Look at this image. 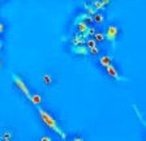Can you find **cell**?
I'll return each instance as SVG.
<instances>
[{
  "label": "cell",
  "instance_id": "obj_22",
  "mask_svg": "<svg viewBox=\"0 0 146 141\" xmlns=\"http://www.w3.org/2000/svg\"><path fill=\"white\" fill-rule=\"evenodd\" d=\"M0 68H1V59H0Z\"/></svg>",
  "mask_w": 146,
  "mask_h": 141
},
{
  "label": "cell",
  "instance_id": "obj_21",
  "mask_svg": "<svg viewBox=\"0 0 146 141\" xmlns=\"http://www.w3.org/2000/svg\"><path fill=\"white\" fill-rule=\"evenodd\" d=\"M1 49H3V45H1V42H0V51H1Z\"/></svg>",
  "mask_w": 146,
  "mask_h": 141
},
{
  "label": "cell",
  "instance_id": "obj_5",
  "mask_svg": "<svg viewBox=\"0 0 146 141\" xmlns=\"http://www.w3.org/2000/svg\"><path fill=\"white\" fill-rule=\"evenodd\" d=\"M72 52L73 54H76V55H82V56L89 55V50L86 49L85 46H73Z\"/></svg>",
  "mask_w": 146,
  "mask_h": 141
},
{
  "label": "cell",
  "instance_id": "obj_6",
  "mask_svg": "<svg viewBox=\"0 0 146 141\" xmlns=\"http://www.w3.org/2000/svg\"><path fill=\"white\" fill-rule=\"evenodd\" d=\"M112 64V58L110 55H102L99 58V65L103 68H107L108 65Z\"/></svg>",
  "mask_w": 146,
  "mask_h": 141
},
{
  "label": "cell",
  "instance_id": "obj_13",
  "mask_svg": "<svg viewBox=\"0 0 146 141\" xmlns=\"http://www.w3.org/2000/svg\"><path fill=\"white\" fill-rule=\"evenodd\" d=\"M93 39H94L97 43L104 42V34L102 33V31H97V33L94 34V37H93Z\"/></svg>",
  "mask_w": 146,
  "mask_h": 141
},
{
  "label": "cell",
  "instance_id": "obj_1",
  "mask_svg": "<svg viewBox=\"0 0 146 141\" xmlns=\"http://www.w3.org/2000/svg\"><path fill=\"white\" fill-rule=\"evenodd\" d=\"M36 110H38V114H39V118L42 119V122L44 123V126L47 127V128H50V129H52L54 132H56L59 137L63 138V140H65V138H67V133H65V132L60 128L58 120L52 116V114H50L48 111H46L44 108L39 107V106L36 107Z\"/></svg>",
  "mask_w": 146,
  "mask_h": 141
},
{
  "label": "cell",
  "instance_id": "obj_10",
  "mask_svg": "<svg viewBox=\"0 0 146 141\" xmlns=\"http://www.w3.org/2000/svg\"><path fill=\"white\" fill-rule=\"evenodd\" d=\"M84 43H85V37L84 35H73L72 37V45L73 46H84Z\"/></svg>",
  "mask_w": 146,
  "mask_h": 141
},
{
  "label": "cell",
  "instance_id": "obj_9",
  "mask_svg": "<svg viewBox=\"0 0 146 141\" xmlns=\"http://www.w3.org/2000/svg\"><path fill=\"white\" fill-rule=\"evenodd\" d=\"M29 101L31 102V103L34 104V106H39L40 103H42V95L39 94V93H34V94H30V98H29Z\"/></svg>",
  "mask_w": 146,
  "mask_h": 141
},
{
  "label": "cell",
  "instance_id": "obj_7",
  "mask_svg": "<svg viewBox=\"0 0 146 141\" xmlns=\"http://www.w3.org/2000/svg\"><path fill=\"white\" fill-rule=\"evenodd\" d=\"M74 24H76V28H77V30H78L80 35H85L86 30H88V28H89V25L84 21H78V22H74Z\"/></svg>",
  "mask_w": 146,
  "mask_h": 141
},
{
  "label": "cell",
  "instance_id": "obj_14",
  "mask_svg": "<svg viewBox=\"0 0 146 141\" xmlns=\"http://www.w3.org/2000/svg\"><path fill=\"white\" fill-rule=\"evenodd\" d=\"M85 43H86V49L90 50V49H94L95 46H97V42H95L93 38H88V39H85Z\"/></svg>",
  "mask_w": 146,
  "mask_h": 141
},
{
  "label": "cell",
  "instance_id": "obj_19",
  "mask_svg": "<svg viewBox=\"0 0 146 141\" xmlns=\"http://www.w3.org/2000/svg\"><path fill=\"white\" fill-rule=\"evenodd\" d=\"M4 29H5V28H4V25L1 24V22H0V34L4 33Z\"/></svg>",
  "mask_w": 146,
  "mask_h": 141
},
{
  "label": "cell",
  "instance_id": "obj_17",
  "mask_svg": "<svg viewBox=\"0 0 146 141\" xmlns=\"http://www.w3.org/2000/svg\"><path fill=\"white\" fill-rule=\"evenodd\" d=\"M89 54H90V55H93V56H97V55H99V54H100V49L98 46H95L94 49L89 50Z\"/></svg>",
  "mask_w": 146,
  "mask_h": 141
},
{
  "label": "cell",
  "instance_id": "obj_15",
  "mask_svg": "<svg viewBox=\"0 0 146 141\" xmlns=\"http://www.w3.org/2000/svg\"><path fill=\"white\" fill-rule=\"evenodd\" d=\"M95 33H97V29H95L94 26H89L88 30H86V33H85V35H84V37L93 38V37H94V34H95Z\"/></svg>",
  "mask_w": 146,
  "mask_h": 141
},
{
  "label": "cell",
  "instance_id": "obj_20",
  "mask_svg": "<svg viewBox=\"0 0 146 141\" xmlns=\"http://www.w3.org/2000/svg\"><path fill=\"white\" fill-rule=\"evenodd\" d=\"M72 141H84V138H81V137H78V136H77V137H74Z\"/></svg>",
  "mask_w": 146,
  "mask_h": 141
},
{
  "label": "cell",
  "instance_id": "obj_2",
  "mask_svg": "<svg viewBox=\"0 0 146 141\" xmlns=\"http://www.w3.org/2000/svg\"><path fill=\"white\" fill-rule=\"evenodd\" d=\"M12 80L13 82H15V85L17 86L18 89L21 90V93H24V95L26 97L27 99L30 98V92H29V89H27V86L25 85L24 80H22L20 76H17V74H12Z\"/></svg>",
  "mask_w": 146,
  "mask_h": 141
},
{
  "label": "cell",
  "instance_id": "obj_8",
  "mask_svg": "<svg viewBox=\"0 0 146 141\" xmlns=\"http://www.w3.org/2000/svg\"><path fill=\"white\" fill-rule=\"evenodd\" d=\"M108 4H110L108 0H103V1H91L90 5L93 7V8H94V9L98 12L99 9H103L104 7H107Z\"/></svg>",
  "mask_w": 146,
  "mask_h": 141
},
{
  "label": "cell",
  "instance_id": "obj_12",
  "mask_svg": "<svg viewBox=\"0 0 146 141\" xmlns=\"http://www.w3.org/2000/svg\"><path fill=\"white\" fill-rule=\"evenodd\" d=\"M93 22H94V24H97V25H102L104 22V16L102 15V13L97 12L94 16H93Z\"/></svg>",
  "mask_w": 146,
  "mask_h": 141
},
{
  "label": "cell",
  "instance_id": "obj_11",
  "mask_svg": "<svg viewBox=\"0 0 146 141\" xmlns=\"http://www.w3.org/2000/svg\"><path fill=\"white\" fill-rule=\"evenodd\" d=\"M13 135L11 129H4V132L0 135V141H12Z\"/></svg>",
  "mask_w": 146,
  "mask_h": 141
},
{
  "label": "cell",
  "instance_id": "obj_16",
  "mask_svg": "<svg viewBox=\"0 0 146 141\" xmlns=\"http://www.w3.org/2000/svg\"><path fill=\"white\" fill-rule=\"evenodd\" d=\"M42 81L44 85H50V84H52V77L50 76V74H43L42 76Z\"/></svg>",
  "mask_w": 146,
  "mask_h": 141
},
{
  "label": "cell",
  "instance_id": "obj_18",
  "mask_svg": "<svg viewBox=\"0 0 146 141\" xmlns=\"http://www.w3.org/2000/svg\"><path fill=\"white\" fill-rule=\"evenodd\" d=\"M39 141H52V140H51V137H50V136L46 135V136H42V137L39 138Z\"/></svg>",
  "mask_w": 146,
  "mask_h": 141
},
{
  "label": "cell",
  "instance_id": "obj_3",
  "mask_svg": "<svg viewBox=\"0 0 146 141\" xmlns=\"http://www.w3.org/2000/svg\"><path fill=\"white\" fill-rule=\"evenodd\" d=\"M103 34H104V39L113 43L119 35V28L116 25H108L106 29V33H103Z\"/></svg>",
  "mask_w": 146,
  "mask_h": 141
},
{
  "label": "cell",
  "instance_id": "obj_4",
  "mask_svg": "<svg viewBox=\"0 0 146 141\" xmlns=\"http://www.w3.org/2000/svg\"><path fill=\"white\" fill-rule=\"evenodd\" d=\"M106 73H107V76H110L111 78H113V80H116V81H121V80H125L124 77H121L120 76V73H119V70H117V68L115 67V65H108V67L106 68Z\"/></svg>",
  "mask_w": 146,
  "mask_h": 141
}]
</instances>
